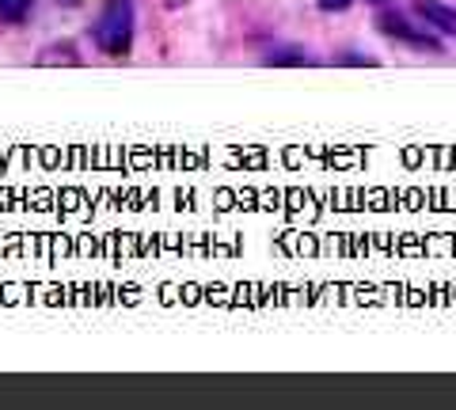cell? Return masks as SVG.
Returning a JSON list of instances; mask_svg holds the SVG:
<instances>
[{
  "instance_id": "obj_1",
  "label": "cell",
  "mask_w": 456,
  "mask_h": 410,
  "mask_svg": "<svg viewBox=\"0 0 456 410\" xmlns=\"http://www.w3.org/2000/svg\"><path fill=\"white\" fill-rule=\"evenodd\" d=\"M134 31H137L134 4L130 0H110L95 23V46L103 50L107 58H126V53L134 50Z\"/></svg>"
},
{
  "instance_id": "obj_2",
  "label": "cell",
  "mask_w": 456,
  "mask_h": 410,
  "mask_svg": "<svg viewBox=\"0 0 456 410\" xmlns=\"http://www.w3.org/2000/svg\"><path fill=\"white\" fill-rule=\"evenodd\" d=\"M377 27L388 38H395V42H407L411 50H430V53H441V38H434L430 35V27H419V23H411L407 16H399V12H380L377 16Z\"/></svg>"
},
{
  "instance_id": "obj_5",
  "label": "cell",
  "mask_w": 456,
  "mask_h": 410,
  "mask_svg": "<svg viewBox=\"0 0 456 410\" xmlns=\"http://www.w3.org/2000/svg\"><path fill=\"white\" fill-rule=\"evenodd\" d=\"M266 65H312V58L305 50H297V46H285V50H270L266 53Z\"/></svg>"
},
{
  "instance_id": "obj_7",
  "label": "cell",
  "mask_w": 456,
  "mask_h": 410,
  "mask_svg": "<svg viewBox=\"0 0 456 410\" xmlns=\"http://www.w3.org/2000/svg\"><path fill=\"white\" fill-rule=\"evenodd\" d=\"M369 4H388V0H369Z\"/></svg>"
},
{
  "instance_id": "obj_6",
  "label": "cell",
  "mask_w": 456,
  "mask_h": 410,
  "mask_svg": "<svg viewBox=\"0 0 456 410\" xmlns=\"http://www.w3.org/2000/svg\"><path fill=\"white\" fill-rule=\"evenodd\" d=\"M316 4H320L323 12H346V8L354 4V0H316Z\"/></svg>"
},
{
  "instance_id": "obj_4",
  "label": "cell",
  "mask_w": 456,
  "mask_h": 410,
  "mask_svg": "<svg viewBox=\"0 0 456 410\" xmlns=\"http://www.w3.org/2000/svg\"><path fill=\"white\" fill-rule=\"evenodd\" d=\"M31 4L35 0H0V23H8V27L23 23L27 16H31Z\"/></svg>"
},
{
  "instance_id": "obj_3",
  "label": "cell",
  "mask_w": 456,
  "mask_h": 410,
  "mask_svg": "<svg viewBox=\"0 0 456 410\" xmlns=\"http://www.w3.org/2000/svg\"><path fill=\"white\" fill-rule=\"evenodd\" d=\"M415 12L422 16V23L430 27V31L456 38V8L452 4H441V0H419Z\"/></svg>"
}]
</instances>
